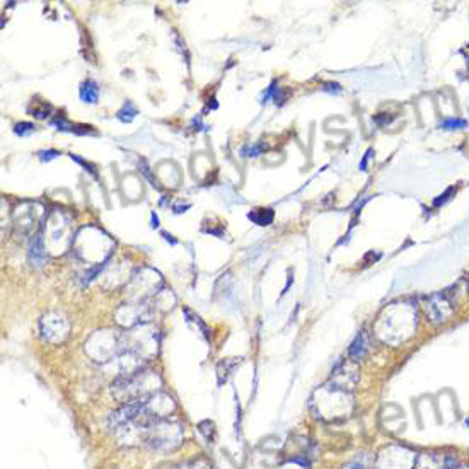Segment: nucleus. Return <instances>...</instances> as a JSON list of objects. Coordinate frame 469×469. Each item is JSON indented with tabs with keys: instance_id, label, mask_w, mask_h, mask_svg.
<instances>
[{
	"instance_id": "nucleus-1",
	"label": "nucleus",
	"mask_w": 469,
	"mask_h": 469,
	"mask_svg": "<svg viewBox=\"0 0 469 469\" xmlns=\"http://www.w3.org/2000/svg\"><path fill=\"white\" fill-rule=\"evenodd\" d=\"M72 250L80 259L89 265H104L115 250V241L96 226H85L80 229L73 239Z\"/></svg>"
},
{
	"instance_id": "nucleus-2",
	"label": "nucleus",
	"mask_w": 469,
	"mask_h": 469,
	"mask_svg": "<svg viewBox=\"0 0 469 469\" xmlns=\"http://www.w3.org/2000/svg\"><path fill=\"white\" fill-rule=\"evenodd\" d=\"M43 236H45L46 250L52 251L53 254H62L73 246L72 219L60 208H55L46 215L45 224H43Z\"/></svg>"
},
{
	"instance_id": "nucleus-3",
	"label": "nucleus",
	"mask_w": 469,
	"mask_h": 469,
	"mask_svg": "<svg viewBox=\"0 0 469 469\" xmlns=\"http://www.w3.org/2000/svg\"><path fill=\"white\" fill-rule=\"evenodd\" d=\"M147 440L157 449H173L180 444L181 439V426L162 418L145 426Z\"/></svg>"
},
{
	"instance_id": "nucleus-4",
	"label": "nucleus",
	"mask_w": 469,
	"mask_h": 469,
	"mask_svg": "<svg viewBox=\"0 0 469 469\" xmlns=\"http://www.w3.org/2000/svg\"><path fill=\"white\" fill-rule=\"evenodd\" d=\"M417 454L405 445H389L381 452L374 469H414Z\"/></svg>"
},
{
	"instance_id": "nucleus-5",
	"label": "nucleus",
	"mask_w": 469,
	"mask_h": 469,
	"mask_svg": "<svg viewBox=\"0 0 469 469\" xmlns=\"http://www.w3.org/2000/svg\"><path fill=\"white\" fill-rule=\"evenodd\" d=\"M425 312L433 324H442L452 316L454 304L449 301L447 294H433L426 298Z\"/></svg>"
},
{
	"instance_id": "nucleus-6",
	"label": "nucleus",
	"mask_w": 469,
	"mask_h": 469,
	"mask_svg": "<svg viewBox=\"0 0 469 469\" xmlns=\"http://www.w3.org/2000/svg\"><path fill=\"white\" fill-rule=\"evenodd\" d=\"M41 333L43 338L58 343L68 336V323L60 314H48L41 319Z\"/></svg>"
},
{
	"instance_id": "nucleus-7",
	"label": "nucleus",
	"mask_w": 469,
	"mask_h": 469,
	"mask_svg": "<svg viewBox=\"0 0 469 469\" xmlns=\"http://www.w3.org/2000/svg\"><path fill=\"white\" fill-rule=\"evenodd\" d=\"M459 461L451 454L442 452H424L417 456L414 469H456Z\"/></svg>"
},
{
	"instance_id": "nucleus-8",
	"label": "nucleus",
	"mask_w": 469,
	"mask_h": 469,
	"mask_svg": "<svg viewBox=\"0 0 469 469\" xmlns=\"http://www.w3.org/2000/svg\"><path fill=\"white\" fill-rule=\"evenodd\" d=\"M359 381V369L355 363H341L331 377V386L341 391H350Z\"/></svg>"
},
{
	"instance_id": "nucleus-9",
	"label": "nucleus",
	"mask_w": 469,
	"mask_h": 469,
	"mask_svg": "<svg viewBox=\"0 0 469 469\" xmlns=\"http://www.w3.org/2000/svg\"><path fill=\"white\" fill-rule=\"evenodd\" d=\"M28 258L29 263L34 266H43L45 265L46 258H48V250H46L45 244V236H43V231L38 232L29 243V251H28Z\"/></svg>"
},
{
	"instance_id": "nucleus-10",
	"label": "nucleus",
	"mask_w": 469,
	"mask_h": 469,
	"mask_svg": "<svg viewBox=\"0 0 469 469\" xmlns=\"http://www.w3.org/2000/svg\"><path fill=\"white\" fill-rule=\"evenodd\" d=\"M367 350H369V343H367V336L363 335V333H360V335L355 338L354 343H352V347H350V350H348V354H350L352 359L362 360L363 356H366Z\"/></svg>"
},
{
	"instance_id": "nucleus-11",
	"label": "nucleus",
	"mask_w": 469,
	"mask_h": 469,
	"mask_svg": "<svg viewBox=\"0 0 469 469\" xmlns=\"http://www.w3.org/2000/svg\"><path fill=\"white\" fill-rule=\"evenodd\" d=\"M99 98V87L94 80H85V82L80 85V99L84 103L94 104Z\"/></svg>"
},
{
	"instance_id": "nucleus-12",
	"label": "nucleus",
	"mask_w": 469,
	"mask_h": 469,
	"mask_svg": "<svg viewBox=\"0 0 469 469\" xmlns=\"http://www.w3.org/2000/svg\"><path fill=\"white\" fill-rule=\"evenodd\" d=\"M250 220H253L258 226H270L275 219V212L271 208H254L250 212Z\"/></svg>"
},
{
	"instance_id": "nucleus-13",
	"label": "nucleus",
	"mask_w": 469,
	"mask_h": 469,
	"mask_svg": "<svg viewBox=\"0 0 469 469\" xmlns=\"http://www.w3.org/2000/svg\"><path fill=\"white\" fill-rule=\"evenodd\" d=\"M137 113H138V111H137V108H135L134 103H125L116 116H118L120 122L130 123V122H134V118L137 116Z\"/></svg>"
},
{
	"instance_id": "nucleus-14",
	"label": "nucleus",
	"mask_w": 469,
	"mask_h": 469,
	"mask_svg": "<svg viewBox=\"0 0 469 469\" xmlns=\"http://www.w3.org/2000/svg\"><path fill=\"white\" fill-rule=\"evenodd\" d=\"M14 131L19 135V137H26V135L36 131V127H34L33 123H29V122H21V123H17V125L14 127Z\"/></svg>"
},
{
	"instance_id": "nucleus-15",
	"label": "nucleus",
	"mask_w": 469,
	"mask_h": 469,
	"mask_svg": "<svg viewBox=\"0 0 469 469\" xmlns=\"http://www.w3.org/2000/svg\"><path fill=\"white\" fill-rule=\"evenodd\" d=\"M466 127V122L464 120H457V118H451V120H444L440 123V128H445V130H457V128H464Z\"/></svg>"
},
{
	"instance_id": "nucleus-16",
	"label": "nucleus",
	"mask_w": 469,
	"mask_h": 469,
	"mask_svg": "<svg viewBox=\"0 0 469 469\" xmlns=\"http://www.w3.org/2000/svg\"><path fill=\"white\" fill-rule=\"evenodd\" d=\"M263 149H265V147L261 145V143H256V145H247V147H244L243 149V156L244 157H256V156H259V154L263 152Z\"/></svg>"
},
{
	"instance_id": "nucleus-17",
	"label": "nucleus",
	"mask_w": 469,
	"mask_h": 469,
	"mask_svg": "<svg viewBox=\"0 0 469 469\" xmlns=\"http://www.w3.org/2000/svg\"><path fill=\"white\" fill-rule=\"evenodd\" d=\"M29 113H33L36 118H46L50 113V106H46V104H43L41 108H33V110H29Z\"/></svg>"
},
{
	"instance_id": "nucleus-18",
	"label": "nucleus",
	"mask_w": 469,
	"mask_h": 469,
	"mask_svg": "<svg viewBox=\"0 0 469 469\" xmlns=\"http://www.w3.org/2000/svg\"><path fill=\"white\" fill-rule=\"evenodd\" d=\"M58 156H60V152H58V150H45V152L40 154V159L43 162H50L52 159H55Z\"/></svg>"
},
{
	"instance_id": "nucleus-19",
	"label": "nucleus",
	"mask_w": 469,
	"mask_h": 469,
	"mask_svg": "<svg viewBox=\"0 0 469 469\" xmlns=\"http://www.w3.org/2000/svg\"><path fill=\"white\" fill-rule=\"evenodd\" d=\"M71 157H72L73 161H75V162H79L80 166H84L85 171H89V173H91V174H94V176H96V171H94V168H92L91 164H87V162H85L84 159H80V157H77V156H71Z\"/></svg>"
},
{
	"instance_id": "nucleus-20",
	"label": "nucleus",
	"mask_w": 469,
	"mask_h": 469,
	"mask_svg": "<svg viewBox=\"0 0 469 469\" xmlns=\"http://www.w3.org/2000/svg\"><path fill=\"white\" fill-rule=\"evenodd\" d=\"M369 157H370V150L366 154V156H363L362 162H360V169H362V171H366V168H367V161H369Z\"/></svg>"
},
{
	"instance_id": "nucleus-21",
	"label": "nucleus",
	"mask_w": 469,
	"mask_h": 469,
	"mask_svg": "<svg viewBox=\"0 0 469 469\" xmlns=\"http://www.w3.org/2000/svg\"><path fill=\"white\" fill-rule=\"evenodd\" d=\"M152 227H159V219L154 212H152Z\"/></svg>"
},
{
	"instance_id": "nucleus-22",
	"label": "nucleus",
	"mask_w": 469,
	"mask_h": 469,
	"mask_svg": "<svg viewBox=\"0 0 469 469\" xmlns=\"http://www.w3.org/2000/svg\"><path fill=\"white\" fill-rule=\"evenodd\" d=\"M456 469H469V464H463V463H459L456 466Z\"/></svg>"
}]
</instances>
